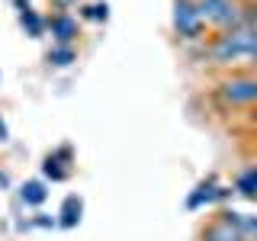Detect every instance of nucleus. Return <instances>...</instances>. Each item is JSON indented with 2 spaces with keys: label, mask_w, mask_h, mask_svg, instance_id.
Returning <instances> with one entry per match:
<instances>
[{
  "label": "nucleus",
  "mask_w": 257,
  "mask_h": 241,
  "mask_svg": "<svg viewBox=\"0 0 257 241\" xmlns=\"http://www.w3.org/2000/svg\"><path fill=\"white\" fill-rule=\"evenodd\" d=\"M196 10H199L206 26H212L215 32H225L251 16L244 0H196Z\"/></svg>",
  "instance_id": "3"
},
{
  "label": "nucleus",
  "mask_w": 257,
  "mask_h": 241,
  "mask_svg": "<svg viewBox=\"0 0 257 241\" xmlns=\"http://www.w3.org/2000/svg\"><path fill=\"white\" fill-rule=\"evenodd\" d=\"M7 139H10V132H7V123L0 119V142H7Z\"/></svg>",
  "instance_id": "17"
},
{
  "label": "nucleus",
  "mask_w": 257,
  "mask_h": 241,
  "mask_svg": "<svg viewBox=\"0 0 257 241\" xmlns=\"http://www.w3.org/2000/svg\"><path fill=\"white\" fill-rule=\"evenodd\" d=\"M45 29L52 32L55 45H74V39H77V32H80L77 16H71V13H64V10L48 16V20H45Z\"/></svg>",
  "instance_id": "5"
},
{
  "label": "nucleus",
  "mask_w": 257,
  "mask_h": 241,
  "mask_svg": "<svg viewBox=\"0 0 257 241\" xmlns=\"http://www.w3.org/2000/svg\"><path fill=\"white\" fill-rule=\"evenodd\" d=\"M231 193H238V196H244V199H257V164L244 167V171L235 177Z\"/></svg>",
  "instance_id": "11"
},
{
  "label": "nucleus",
  "mask_w": 257,
  "mask_h": 241,
  "mask_svg": "<svg viewBox=\"0 0 257 241\" xmlns=\"http://www.w3.org/2000/svg\"><path fill=\"white\" fill-rule=\"evenodd\" d=\"M20 199H23L26 206H42L45 199H48L45 183H42V180H29V183H23V187H20Z\"/></svg>",
  "instance_id": "13"
},
{
  "label": "nucleus",
  "mask_w": 257,
  "mask_h": 241,
  "mask_svg": "<svg viewBox=\"0 0 257 241\" xmlns=\"http://www.w3.org/2000/svg\"><path fill=\"white\" fill-rule=\"evenodd\" d=\"M7 183H10V177H7L4 171H0V187H7Z\"/></svg>",
  "instance_id": "18"
},
{
  "label": "nucleus",
  "mask_w": 257,
  "mask_h": 241,
  "mask_svg": "<svg viewBox=\"0 0 257 241\" xmlns=\"http://www.w3.org/2000/svg\"><path fill=\"white\" fill-rule=\"evenodd\" d=\"M13 4H16V10H20V26L26 29V36H32V39L45 36V16H39L32 10L29 0H13Z\"/></svg>",
  "instance_id": "9"
},
{
  "label": "nucleus",
  "mask_w": 257,
  "mask_h": 241,
  "mask_svg": "<svg viewBox=\"0 0 257 241\" xmlns=\"http://www.w3.org/2000/svg\"><path fill=\"white\" fill-rule=\"evenodd\" d=\"M68 161H71V148H58V151H52L45 161H42V174L48 177V180H68L71 177V167H68Z\"/></svg>",
  "instance_id": "8"
},
{
  "label": "nucleus",
  "mask_w": 257,
  "mask_h": 241,
  "mask_svg": "<svg viewBox=\"0 0 257 241\" xmlns=\"http://www.w3.org/2000/svg\"><path fill=\"white\" fill-rule=\"evenodd\" d=\"M52 4H55V7H58V10H64V13H68V7H74V4H77V0H52Z\"/></svg>",
  "instance_id": "16"
},
{
  "label": "nucleus",
  "mask_w": 257,
  "mask_h": 241,
  "mask_svg": "<svg viewBox=\"0 0 257 241\" xmlns=\"http://www.w3.org/2000/svg\"><path fill=\"white\" fill-rule=\"evenodd\" d=\"M174 36L180 42H199L206 36V23L196 10V0H174Z\"/></svg>",
  "instance_id": "4"
},
{
  "label": "nucleus",
  "mask_w": 257,
  "mask_h": 241,
  "mask_svg": "<svg viewBox=\"0 0 257 241\" xmlns=\"http://www.w3.org/2000/svg\"><path fill=\"white\" fill-rule=\"evenodd\" d=\"M228 193H231L228 187H219V183H215L212 177H209V180H203L196 190L190 193L187 206H190V209H203V206H209V203H219V199H225Z\"/></svg>",
  "instance_id": "7"
},
{
  "label": "nucleus",
  "mask_w": 257,
  "mask_h": 241,
  "mask_svg": "<svg viewBox=\"0 0 257 241\" xmlns=\"http://www.w3.org/2000/svg\"><path fill=\"white\" fill-rule=\"evenodd\" d=\"M206 58L209 64H219V68H235V64L257 68V23L247 16L238 26L215 32L212 42L206 45Z\"/></svg>",
  "instance_id": "1"
},
{
  "label": "nucleus",
  "mask_w": 257,
  "mask_h": 241,
  "mask_svg": "<svg viewBox=\"0 0 257 241\" xmlns=\"http://www.w3.org/2000/svg\"><path fill=\"white\" fill-rule=\"evenodd\" d=\"M215 103L222 109H254L257 106V74L254 71H235L215 84Z\"/></svg>",
  "instance_id": "2"
},
{
  "label": "nucleus",
  "mask_w": 257,
  "mask_h": 241,
  "mask_svg": "<svg viewBox=\"0 0 257 241\" xmlns=\"http://www.w3.org/2000/svg\"><path fill=\"white\" fill-rule=\"evenodd\" d=\"M225 215L235 222V228L241 231V238H244V241H257V215L238 212V209H225Z\"/></svg>",
  "instance_id": "12"
},
{
  "label": "nucleus",
  "mask_w": 257,
  "mask_h": 241,
  "mask_svg": "<svg viewBox=\"0 0 257 241\" xmlns=\"http://www.w3.org/2000/svg\"><path fill=\"white\" fill-rule=\"evenodd\" d=\"M80 16L93 23H106L109 20V4H90V7H80Z\"/></svg>",
  "instance_id": "15"
},
{
  "label": "nucleus",
  "mask_w": 257,
  "mask_h": 241,
  "mask_svg": "<svg viewBox=\"0 0 257 241\" xmlns=\"http://www.w3.org/2000/svg\"><path fill=\"white\" fill-rule=\"evenodd\" d=\"M199 241H244V238H241V231L235 228V222L222 212V215H215V219H209L203 225Z\"/></svg>",
  "instance_id": "6"
},
{
  "label": "nucleus",
  "mask_w": 257,
  "mask_h": 241,
  "mask_svg": "<svg viewBox=\"0 0 257 241\" xmlns=\"http://www.w3.org/2000/svg\"><path fill=\"white\" fill-rule=\"evenodd\" d=\"M74 61H77L74 45H52L48 48V64H55V68H68Z\"/></svg>",
  "instance_id": "14"
},
{
  "label": "nucleus",
  "mask_w": 257,
  "mask_h": 241,
  "mask_svg": "<svg viewBox=\"0 0 257 241\" xmlns=\"http://www.w3.org/2000/svg\"><path fill=\"white\" fill-rule=\"evenodd\" d=\"M80 212H84V199L80 196H64V203H61V209H58V222L61 228H74V225L80 222Z\"/></svg>",
  "instance_id": "10"
},
{
  "label": "nucleus",
  "mask_w": 257,
  "mask_h": 241,
  "mask_svg": "<svg viewBox=\"0 0 257 241\" xmlns=\"http://www.w3.org/2000/svg\"><path fill=\"white\" fill-rule=\"evenodd\" d=\"M251 126H257V106L251 109Z\"/></svg>",
  "instance_id": "19"
}]
</instances>
